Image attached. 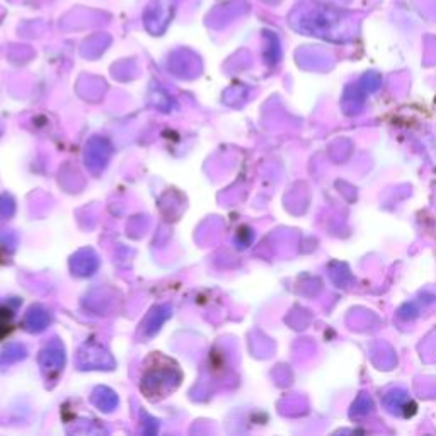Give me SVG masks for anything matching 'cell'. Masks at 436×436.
Returning a JSON list of instances; mask_svg holds the SVG:
<instances>
[{"label":"cell","mask_w":436,"mask_h":436,"mask_svg":"<svg viewBox=\"0 0 436 436\" xmlns=\"http://www.w3.org/2000/svg\"><path fill=\"white\" fill-rule=\"evenodd\" d=\"M98 256L92 250H81L72 258V271L77 276H91L98 270Z\"/></svg>","instance_id":"cell-4"},{"label":"cell","mask_w":436,"mask_h":436,"mask_svg":"<svg viewBox=\"0 0 436 436\" xmlns=\"http://www.w3.org/2000/svg\"><path fill=\"white\" fill-rule=\"evenodd\" d=\"M39 367L46 377L59 375L65 367V350L59 339H53L39 353Z\"/></svg>","instance_id":"cell-2"},{"label":"cell","mask_w":436,"mask_h":436,"mask_svg":"<svg viewBox=\"0 0 436 436\" xmlns=\"http://www.w3.org/2000/svg\"><path fill=\"white\" fill-rule=\"evenodd\" d=\"M23 358H26V350H24V346H21V345L7 346L2 353L4 363H14V361H19Z\"/></svg>","instance_id":"cell-8"},{"label":"cell","mask_w":436,"mask_h":436,"mask_svg":"<svg viewBox=\"0 0 436 436\" xmlns=\"http://www.w3.org/2000/svg\"><path fill=\"white\" fill-rule=\"evenodd\" d=\"M92 402L98 406L101 411L111 412L118 406V397L113 390L106 389V387H98L92 392Z\"/></svg>","instance_id":"cell-7"},{"label":"cell","mask_w":436,"mask_h":436,"mask_svg":"<svg viewBox=\"0 0 436 436\" xmlns=\"http://www.w3.org/2000/svg\"><path fill=\"white\" fill-rule=\"evenodd\" d=\"M171 315V307L169 305H161L156 307L153 310L145 317L143 324H142V331L147 338H152L153 334L158 333V329H161V325L166 323L167 319H169Z\"/></svg>","instance_id":"cell-5"},{"label":"cell","mask_w":436,"mask_h":436,"mask_svg":"<svg viewBox=\"0 0 436 436\" xmlns=\"http://www.w3.org/2000/svg\"><path fill=\"white\" fill-rule=\"evenodd\" d=\"M50 320H51L50 312L45 310L43 307H33V308H29L24 324H26V328H28L29 333H41L48 328Z\"/></svg>","instance_id":"cell-6"},{"label":"cell","mask_w":436,"mask_h":436,"mask_svg":"<svg viewBox=\"0 0 436 436\" xmlns=\"http://www.w3.org/2000/svg\"><path fill=\"white\" fill-rule=\"evenodd\" d=\"M109 153H111V148L109 145L104 142V140H92V142L87 145V152H86V161L87 167H91L94 173H99L101 169H104L106 162H108Z\"/></svg>","instance_id":"cell-3"},{"label":"cell","mask_w":436,"mask_h":436,"mask_svg":"<svg viewBox=\"0 0 436 436\" xmlns=\"http://www.w3.org/2000/svg\"><path fill=\"white\" fill-rule=\"evenodd\" d=\"M14 211V201L7 196H0V217H11Z\"/></svg>","instance_id":"cell-9"},{"label":"cell","mask_w":436,"mask_h":436,"mask_svg":"<svg viewBox=\"0 0 436 436\" xmlns=\"http://www.w3.org/2000/svg\"><path fill=\"white\" fill-rule=\"evenodd\" d=\"M78 365L82 370H113L114 360L104 348L86 343L78 350Z\"/></svg>","instance_id":"cell-1"}]
</instances>
